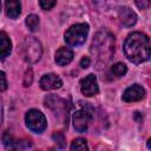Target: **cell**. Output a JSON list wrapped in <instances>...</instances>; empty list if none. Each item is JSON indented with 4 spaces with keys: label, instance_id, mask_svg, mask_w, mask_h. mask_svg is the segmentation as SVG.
Listing matches in <instances>:
<instances>
[{
    "label": "cell",
    "instance_id": "3",
    "mask_svg": "<svg viewBox=\"0 0 151 151\" xmlns=\"http://www.w3.org/2000/svg\"><path fill=\"white\" fill-rule=\"evenodd\" d=\"M20 53L24 60L28 64L37 63L42 54V46L40 41L34 37H27L20 47Z\"/></svg>",
    "mask_w": 151,
    "mask_h": 151
},
{
    "label": "cell",
    "instance_id": "4",
    "mask_svg": "<svg viewBox=\"0 0 151 151\" xmlns=\"http://www.w3.org/2000/svg\"><path fill=\"white\" fill-rule=\"evenodd\" d=\"M88 29L90 27L85 22L74 24L70 28H67V31L64 34V39L66 44L70 46H73V47L80 46L85 42L87 34H88Z\"/></svg>",
    "mask_w": 151,
    "mask_h": 151
},
{
    "label": "cell",
    "instance_id": "21",
    "mask_svg": "<svg viewBox=\"0 0 151 151\" xmlns=\"http://www.w3.org/2000/svg\"><path fill=\"white\" fill-rule=\"evenodd\" d=\"M90 63H91L90 58H88V57H84V58H81V60H80L79 65H80V67H81V68H87V67L90 66Z\"/></svg>",
    "mask_w": 151,
    "mask_h": 151
},
{
    "label": "cell",
    "instance_id": "15",
    "mask_svg": "<svg viewBox=\"0 0 151 151\" xmlns=\"http://www.w3.org/2000/svg\"><path fill=\"white\" fill-rule=\"evenodd\" d=\"M126 72H127V66L123 63H116L114 65L111 66V73L117 78L124 77Z\"/></svg>",
    "mask_w": 151,
    "mask_h": 151
},
{
    "label": "cell",
    "instance_id": "9",
    "mask_svg": "<svg viewBox=\"0 0 151 151\" xmlns=\"http://www.w3.org/2000/svg\"><path fill=\"white\" fill-rule=\"evenodd\" d=\"M39 85L41 90L44 91H50V90H57L63 86V80L59 76L54 73H47L44 74L39 81Z\"/></svg>",
    "mask_w": 151,
    "mask_h": 151
},
{
    "label": "cell",
    "instance_id": "17",
    "mask_svg": "<svg viewBox=\"0 0 151 151\" xmlns=\"http://www.w3.org/2000/svg\"><path fill=\"white\" fill-rule=\"evenodd\" d=\"M53 139L58 143V145L60 147H64L65 146V136L61 131H58V132H54L53 133Z\"/></svg>",
    "mask_w": 151,
    "mask_h": 151
},
{
    "label": "cell",
    "instance_id": "16",
    "mask_svg": "<svg viewBox=\"0 0 151 151\" xmlns=\"http://www.w3.org/2000/svg\"><path fill=\"white\" fill-rule=\"evenodd\" d=\"M39 22H40L39 17L35 15V14H31V15H28V17L26 18V20H25L26 26H27L28 29L32 31V32H35V31L38 29V27H39Z\"/></svg>",
    "mask_w": 151,
    "mask_h": 151
},
{
    "label": "cell",
    "instance_id": "2",
    "mask_svg": "<svg viewBox=\"0 0 151 151\" xmlns=\"http://www.w3.org/2000/svg\"><path fill=\"white\" fill-rule=\"evenodd\" d=\"M92 52L98 55V60L107 63L114 52V38L112 34L106 31L98 32L92 42Z\"/></svg>",
    "mask_w": 151,
    "mask_h": 151
},
{
    "label": "cell",
    "instance_id": "1",
    "mask_svg": "<svg viewBox=\"0 0 151 151\" xmlns=\"http://www.w3.org/2000/svg\"><path fill=\"white\" fill-rule=\"evenodd\" d=\"M125 57L133 64H142L151 58L150 38L143 32L130 33L123 45Z\"/></svg>",
    "mask_w": 151,
    "mask_h": 151
},
{
    "label": "cell",
    "instance_id": "19",
    "mask_svg": "<svg viewBox=\"0 0 151 151\" xmlns=\"http://www.w3.org/2000/svg\"><path fill=\"white\" fill-rule=\"evenodd\" d=\"M55 1H45V0H41V1H39V5H40V7L42 8V9H51L52 7H54L55 6Z\"/></svg>",
    "mask_w": 151,
    "mask_h": 151
},
{
    "label": "cell",
    "instance_id": "18",
    "mask_svg": "<svg viewBox=\"0 0 151 151\" xmlns=\"http://www.w3.org/2000/svg\"><path fill=\"white\" fill-rule=\"evenodd\" d=\"M2 143H4V145L6 147L13 145V138H12V134L9 133V131H5L4 132V134H2Z\"/></svg>",
    "mask_w": 151,
    "mask_h": 151
},
{
    "label": "cell",
    "instance_id": "6",
    "mask_svg": "<svg viewBox=\"0 0 151 151\" xmlns=\"http://www.w3.org/2000/svg\"><path fill=\"white\" fill-rule=\"evenodd\" d=\"M25 122H26V126L34 133L44 132V130L47 126V120L45 114L37 109H32L26 112Z\"/></svg>",
    "mask_w": 151,
    "mask_h": 151
},
{
    "label": "cell",
    "instance_id": "11",
    "mask_svg": "<svg viewBox=\"0 0 151 151\" xmlns=\"http://www.w3.org/2000/svg\"><path fill=\"white\" fill-rule=\"evenodd\" d=\"M73 60V51L68 47H60L54 54V61L59 66H65Z\"/></svg>",
    "mask_w": 151,
    "mask_h": 151
},
{
    "label": "cell",
    "instance_id": "22",
    "mask_svg": "<svg viewBox=\"0 0 151 151\" xmlns=\"http://www.w3.org/2000/svg\"><path fill=\"white\" fill-rule=\"evenodd\" d=\"M150 1H136V5H137V7H139L140 9H144V8H146L147 6H150Z\"/></svg>",
    "mask_w": 151,
    "mask_h": 151
},
{
    "label": "cell",
    "instance_id": "5",
    "mask_svg": "<svg viewBox=\"0 0 151 151\" xmlns=\"http://www.w3.org/2000/svg\"><path fill=\"white\" fill-rule=\"evenodd\" d=\"M93 107L90 105V103L80 101V109L77 110L72 117L73 126L78 132H85L88 129L90 122L93 117Z\"/></svg>",
    "mask_w": 151,
    "mask_h": 151
},
{
    "label": "cell",
    "instance_id": "8",
    "mask_svg": "<svg viewBox=\"0 0 151 151\" xmlns=\"http://www.w3.org/2000/svg\"><path fill=\"white\" fill-rule=\"evenodd\" d=\"M144 97H145V88L139 84H133L123 92L122 99L126 103H134L142 100Z\"/></svg>",
    "mask_w": 151,
    "mask_h": 151
},
{
    "label": "cell",
    "instance_id": "7",
    "mask_svg": "<svg viewBox=\"0 0 151 151\" xmlns=\"http://www.w3.org/2000/svg\"><path fill=\"white\" fill-rule=\"evenodd\" d=\"M80 91L85 97H92L98 94L99 86L97 81V77L94 74H88L80 80Z\"/></svg>",
    "mask_w": 151,
    "mask_h": 151
},
{
    "label": "cell",
    "instance_id": "14",
    "mask_svg": "<svg viewBox=\"0 0 151 151\" xmlns=\"http://www.w3.org/2000/svg\"><path fill=\"white\" fill-rule=\"evenodd\" d=\"M70 151H90V150H88L87 143L84 138H76L71 143Z\"/></svg>",
    "mask_w": 151,
    "mask_h": 151
},
{
    "label": "cell",
    "instance_id": "12",
    "mask_svg": "<svg viewBox=\"0 0 151 151\" xmlns=\"http://www.w3.org/2000/svg\"><path fill=\"white\" fill-rule=\"evenodd\" d=\"M6 14L11 19H17L21 13V4L17 0H9L5 2Z\"/></svg>",
    "mask_w": 151,
    "mask_h": 151
},
{
    "label": "cell",
    "instance_id": "23",
    "mask_svg": "<svg viewBox=\"0 0 151 151\" xmlns=\"http://www.w3.org/2000/svg\"><path fill=\"white\" fill-rule=\"evenodd\" d=\"M146 146H147L149 149H151V138H149V139H147V143H146Z\"/></svg>",
    "mask_w": 151,
    "mask_h": 151
},
{
    "label": "cell",
    "instance_id": "13",
    "mask_svg": "<svg viewBox=\"0 0 151 151\" xmlns=\"http://www.w3.org/2000/svg\"><path fill=\"white\" fill-rule=\"evenodd\" d=\"M0 51H1V54H0L1 60H5L12 51V42L5 32L0 33Z\"/></svg>",
    "mask_w": 151,
    "mask_h": 151
},
{
    "label": "cell",
    "instance_id": "20",
    "mask_svg": "<svg viewBox=\"0 0 151 151\" xmlns=\"http://www.w3.org/2000/svg\"><path fill=\"white\" fill-rule=\"evenodd\" d=\"M0 76H1V92H4L6 88H7V80H6V76H5V72H0Z\"/></svg>",
    "mask_w": 151,
    "mask_h": 151
},
{
    "label": "cell",
    "instance_id": "10",
    "mask_svg": "<svg viewBox=\"0 0 151 151\" xmlns=\"http://www.w3.org/2000/svg\"><path fill=\"white\" fill-rule=\"evenodd\" d=\"M118 19L125 27H132L137 22V14L127 6H123L118 8Z\"/></svg>",
    "mask_w": 151,
    "mask_h": 151
}]
</instances>
